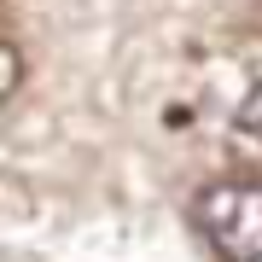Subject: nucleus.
I'll return each instance as SVG.
<instances>
[{"instance_id":"f257e3e1","label":"nucleus","mask_w":262,"mask_h":262,"mask_svg":"<svg viewBox=\"0 0 262 262\" xmlns=\"http://www.w3.org/2000/svg\"><path fill=\"white\" fill-rule=\"evenodd\" d=\"M192 222L222 262H262V181L222 175L192 198Z\"/></svg>"},{"instance_id":"f03ea898","label":"nucleus","mask_w":262,"mask_h":262,"mask_svg":"<svg viewBox=\"0 0 262 262\" xmlns=\"http://www.w3.org/2000/svg\"><path fill=\"white\" fill-rule=\"evenodd\" d=\"M233 128H239L251 146H262V82L251 88V94H245V105L233 111Z\"/></svg>"},{"instance_id":"7ed1b4c3","label":"nucleus","mask_w":262,"mask_h":262,"mask_svg":"<svg viewBox=\"0 0 262 262\" xmlns=\"http://www.w3.org/2000/svg\"><path fill=\"white\" fill-rule=\"evenodd\" d=\"M0 64H6V82H0V105H12V99H18V88H24V53H18V41H0Z\"/></svg>"}]
</instances>
